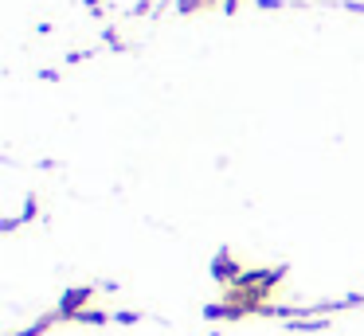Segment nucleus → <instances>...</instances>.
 <instances>
[]
</instances>
